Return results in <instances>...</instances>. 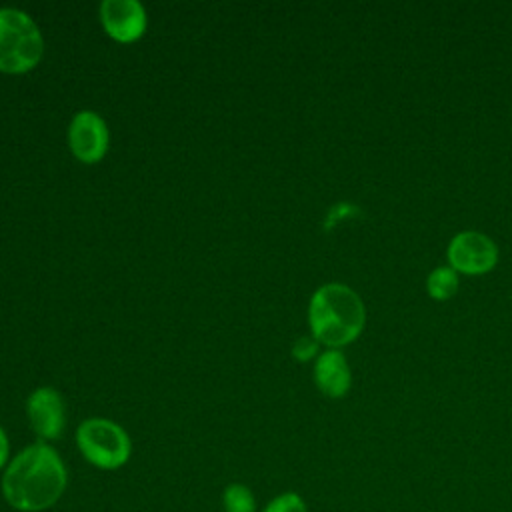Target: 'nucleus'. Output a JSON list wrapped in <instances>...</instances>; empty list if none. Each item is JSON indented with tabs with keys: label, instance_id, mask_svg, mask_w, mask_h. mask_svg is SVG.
Here are the masks:
<instances>
[{
	"label": "nucleus",
	"instance_id": "obj_6",
	"mask_svg": "<svg viewBox=\"0 0 512 512\" xmlns=\"http://www.w3.org/2000/svg\"><path fill=\"white\" fill-rule=\"evenodd\" d=\"M28 424L38 442L58 440L66 430V402L52 386L34 388L24 404Z\"/></svg>",
	"mask_w": 512,
	"mask_h": 512
},
{
	"label": "nucleus",
	"instance_id": "obj_1",
	"mask_svg": "<svg viewBox=\"0 0 512 512\" xmlns=\"http://www.w3.org/2000/svg\"><path fill=\"white\" fill-rule=\"evenodd\" d=\"M68 486V468L48 442H34L10 458L0 476L4 502L18 512H44Z\"/></svg>",
	"mask_w": 512,
	"mask_h": 512
},
{
	"label": "nucleus",
	"instance_id": "obj_11",
	"mask_svg": "<svg viewBox=\"0 0 512 512\" xmlns=\"http://www.w3.org/2000/svg\"><path fill=\"white\" fill-rule=\"evenodd\" d=\"M426 288H428V294L436 300H446L450 298L456 288H458V276H456V270L450 268V266H440L436 268L430 276H428V282H426Z\"/></svg>",
	"mask_w": 512,
	"mask_h": 512
},
{
	"label": "nucleus",
	"instance_id": "obj_14",
	"mask_svg": "<svg viewBox=\"0 0 512 512\" xmlns=\"http://www.w3.org/2000/svg\"><path fill=\"white\" fill-rule=\"evenodd\" d=\"M10 440L6 430L0 426V472L6 468V464L10 462Z\"/></svg>",
	"mask_w": 512,
	"mask_h": 512
},
{
	"label": "nucleus",
	"instance_id": "obj_3",
	"mask_svg": "<svg viewBox=\"0 0 512 512\" xmlns=\"http://www.w3.org/2000/svg\"><path fill=\"white\" fill-rule=\"evenodd\" d=\"M44 54V38L36 20L20 8H0V72L26 74Z\"/></svg>",
	"mask_w": 512,
	"mask_h": 512
},
{
	"label": "nucleus",
	"instance_id": "obj_4",
	"mask_svg": "<svg viewBox=\"0 0 512 512\" xmlns=\"http://www.w3.org/2000/svg\"><path fill=\"white\" fill-rule=\"evenodd\" d=\"M76 446L82 458L98 470H118L132 456L130 434L110 418H86L76 428Z\"/></svg>",
	"mask_w": 512,
	"mask_h": 512
},
{
	"label": "nucleus",
	"instance_id": "obj_7",
	"mask_svg": "<svg viewBox=\"0 0 512 512\" xmlns=\"http://www.w3.org/2000/svg\"><path fill=\"white\" fill-rule=\"evenodd\" d=\"M98 18L104 32L120 44L140 40L148 28L146 8L138 0H104L98 6Z\"/></svg>",
	"mask_w": 512,
	"mask_h": 512
},
{
	"label": "nucleus",
	"instance_id": "obj_9",
	"mask_svg": "<svg viewBox=\"0 0 512 512\" xmlns=\"http://www.w3.org/2000/svg\"><path fill=\"white\" fill-rule=\"evenodd\" d=\"M350 380V368L340 350L328 348L316 358L314 382L324 396L342 398L350 388Z\"/></svg>",
	"mask_w": 512,
	"mask_h": 512
},
{
	"label": "nucleus",
	"instance_id": "obj_13",
	"mask_svg": "<svg viewBox=\"0 0 512 512\" xmlns=\"http://www.w3.org/2000/svg\"><path fill=\"white\" fill-rule=\"evenodd\" d=\"M318 352V340L312 336H302V338H298L296 342H294V346H292V356L296 358V360H300V362H306V360H310L314 354Z\"/></svg>",
	"mask_w": 512,
	"mask_h": 512
},
{
	"label": "nucleus",
	"instance_id": "obj_2",
	"mask_svg": "<svg viewBox=\"0 0 512 512\" xmlns=\"http://www.w3.org/2000/svg\"><path fill=\"white\" fill-rule=\"evenodd\" d=\"M364 320V304L346 284H324L310 298L308 324L312 336L330 348L356 340L364 328Z\"/></svg>",
	"mask_w": 512,
	"mask_h": 512
},
{
	"label": "nucleus",
	"instance_id": "obj_12",
	"mask_svg": "<svg viewBox=\"0 0 512 512\" xmlns=\"http://www.w3.org/2000/svg\"><path fill=\"white\" fill-rule=\"evenodd\" d=\"M262 512H308V506L304 498L298 492H282L268 500V504L262 508Z\"/></svg>",
	"mask_w": 512,
	"mask_h": 512
},
{
	"label": "nucleus",
	"instance_id": "obj_8",
	"mask_svg": "<svg viewBox=\"0 0 512 512\" xmlns=\"http://www.w3.org/2000/svg\"><path fill=\"white\" fill-rule=\"evenodd\" d=\"M450 268L464 274L488 272L498 260L496 244L480 232H460L448 246Z\"/></svg>",
	"mask_w": 512,
	"mask_h": 512
},
{
	"label": "nucleus",
	"instance_id": "obj_5",
	"mask_svg": "<svg viewBox=\"0 0 512 512\" xmlns=\"http://www.w3.org/2000/svg\"><path fill=\"white\" fill-rule=\"evenodd\" d=\"M72 156L82 164L100 162L110 146V130L106 120L94 110H78L66 132Z\"/></svg>",
	"mask_w": 512,
	"mask_h": 512
},
{
	"label": "nucleus",
	"instance_id": "obj_10",
	"mask_svg": "<svg viewBox=\"0 0 512 512\" xmlns=\"http://www.w3.org/2000/svg\"><path fill=\"white\" fill-rule=\"evenodd\" d=\"M224 512H258L254 492L242 482H230L222 490Z\"/></svg>",
	"mask_w": 512,
	"mask_h": 512
}]
</instances>
